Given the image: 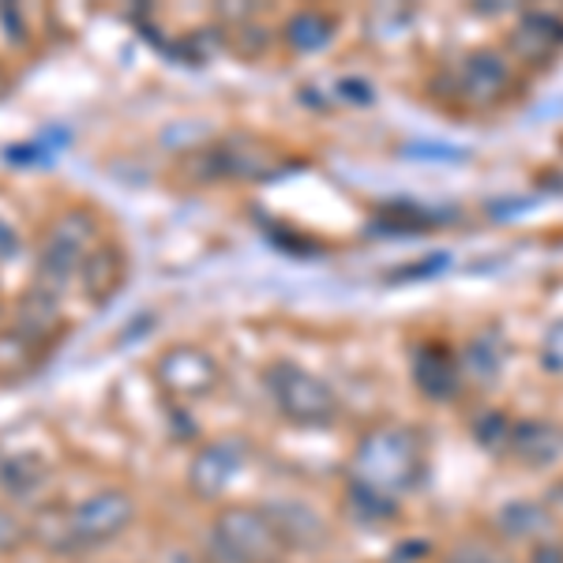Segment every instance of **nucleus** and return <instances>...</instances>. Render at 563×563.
I'll list each match as a JSON object with an SVG mask.
<instances>
[{"label": "nucleus", "instance_id": "1", "mask_svg": "<svg viewBox=\"0 0 563 563\" xmlns=\"http://www.w3.org/2000/svg\"><path fill=\"white\" fill-rule=\"evenodd\" d=\"M413 477V448L395 432H379L365 440L357 451V485L372 488L379 496H395Z\"/></svg>", "mask_w": 563, "mask_h": 563}, {"label": "nucleus", "instance_id": "2", "mask_svg": "<svg viewBox=\"0 0 563 563\" xmlns=\"http://www.w3.org/2000/svg\"><path fill=\"white\" fill-rule=\"evenodd\" d=\"M135 519V504L121 488H102L87 496L76 511L68 515V533L76 544H102L117 533H124Z\"/></svg>", "mask_w": 563, "mask_h": 563}, {"label": "nucleus", "instance_id": "3", "mask_svg": "<svg viewBox=\"0 0 563 563\" xmlns=\"http://www.w3.org/2000/svg\"><path fill=\"white\" fill-rule=\"evenodd\" d=\"M90 233H95V225H90V218L84 211H71L60 218V222L49 230V238H45L42 278L65 286V282L84 267V249H87Z\"/></svg>", "mask_w": 563, "mask_h": 563}, {"label": "nucleus", "instance_id": "4", "mask_svg": "<svg viewBox=\"0 0 563 563\" xmlns=\"http://www.w3.org/2000/svg\"><path fill=\"white\" fill-rule=\"evenodd\" d=\"M218 544L230 552L233 560L263 563L278 552V533L263 515L256 511H225L218 519Z\"/></svg>", "mask_w": 563, "mask_h": 563}, {"label": "nucleus", "instance_id": "5", "mask_svg": "<svg viewBox=\"0 0 563 563\" xmlns=\"http://www.w3.org/2000/svg\"><path fill=\"white\" fill-rule=\"evenodd\" d=\"M241 470V448L238 443H214V448H207L203 455H199L192 462V485L196 493L203 496H214L225 488V481H230L233 474Z\"/></svg>", "mask_w": 563, "mask_h": 563}, {"label": "nucleus", "instance_id": "6", "mask_svg": "<svg viewBox=\"0 0 563 563\" xmlns=\"http://www.w3.org/2000/svg\"><path fill=\"white\" fill-rule=\"evenodd\" d=\"M282 406H286L289 417H297V421H320V417L331 413V398H327V390L320 384H312L308 376H289V384L278 390Z\"/></svg>", "mask_w": 563, "mask_h": 563}, {"label": "nucleus", "instance_id": "7", "mask_svg": "<svg viewBox=\"0 0 563 563\" xmlns=\"http://www.w3.org/2000/svg\"><path fill=\"white\" fill-rule=\"evenodd\" d=\"M42 477H45V462L34 455H20L0 470V485H4L8 493H31Z\"/></svg>", "mask_w": 563, "mask_h": 563}, {"label": "nucleus", "instance_id": "8", "mask_svg": "<svg viewBox=\"0 0 563 563\" xmlns=\"http://www.w3.org/2000/svg\"><path fill=\"white\" fill-rule=\"evenodd\" d=\"M499 522H504L511 533H538L544 519H541L538 507H530V504H515V507H507L504 519H499Z\"/></svg>", "mask_w": 563, "mask_h": 563}, {"label": "nucleus", "instance_id": "9", "mask_svg": "<svg viewBox=\"0 0 563 563\" xmlns=\"http://www.w3.org/2000/svg\"><path fill=\"white\" fill-rule=\"evenodd\" d=\"M23 541V522L15 515L0 511V552H12Z\"/></svg>", "mask_w": 563, "mask_h": 563}]
</instances>
